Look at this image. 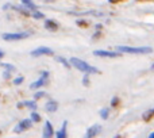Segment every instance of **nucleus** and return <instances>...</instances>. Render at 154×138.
<instances>
[{
  "instance_id": "nucleus-17",
  "label": "nucleus",
  "mask_w": 154,
  "mask_h": 138,
  "mask_svg": "<svg viewBox=\"0 0 154 138\" xmlns=\"http://www.w3.org/2000/svg\"><path fill=\"white\" fill-rule=\"evenodd\" d=\"M30 119H31V121H32V122L38 123V122H41V115H39V114H38V112L32 111V112H31V115H30Z\"/></svg>"
},
{
  "instance_id": "nucleus-26",
  "label": "nucleus",
  "mask_w": 154,
  "mask_h": 138,
  "mask_svg": "<svg viewBox=\"0 0 154 138\" xmlns=\"http://www.w3.org/2000/svg\"><path fill=\"white\" fill-rule=\"evenodd\" d=\"M3 77H4V79H10V77H11V72L4 71V72H3Z\"/></svg>"
},
{
  "instance_id": "nucleus-31",
  "label": "nucleus",
  "mask_w": 154,
  "mask_h": 138,
  "mask_svg": "<svg viewBox=\"0 0 154 138\" xmlns=\"http://www.w3.org/2000/svg\"><path fill=\"white\" fill-rule=\"evenodd\" d=\"M115 138H122V137H120V136H116V137H115Z\"/></svg>"
},
{
  "instance_id": "nucleus-20",
  "label": "nucleus",
  "mask_w": 154,
  "mask_h": 138,
  "mask_svg": "<svg viewBox=\"0 0 154 138\" xmlns=\"http://www.w3.org/2000/svg\"><path fill=\"white\" fill-rule=\"evenodd\" d=\"M108 115H109V108H103L100 111V117L103 118V119H107V118H108Z\"/></svg>"
},
{
  "instance_id": "nucleus-10",
  "label": "nucleus",
  "mask_w": 154,
  "mask_h": 138,
  "mask_svg": "<svg viewBox=\"0 0 154 138\" xmlns=\"http://www.w3.org/2000/svg\"><path fill=\"white\" fill-rule=\"evenodd\" d=\"M66 127H68V121H64V123H62L61 129H60V130L56 133V138H66V137H68Z\"/></svg>"
},
{
  "instance_id": "nucleus-14",
  "label": "nucleus",
  "mask_w": 154,
  "mask_h": 138,
  "mask_svg": "<svg viewBox=\"0 0 154 138\" xmlns=\"http://www.w3.org/2000/svg\"><path fill=\"white\" fill-rule=\"evenodd\" d=\"M45 27L48 30H50V31H53V30H57L58 24H57V22L51 20V19H46V20H45Z\"/></svg>"
},
{
  "instance_id": "nucleus-24",
  "label": "nucleus",
  "mask_w": 154,
  "mask_h": 138,
  "mask_svg": "<svg viewBox=\"0 0 154 138\" xmlns=\"http://www.w3.org/2000/svg\"><path fill=\"white\" fill-rule=\"evenodd\" d=\"M119 98H116V96H115V98H112V100H111V106L112 107H116L118 104H119Z\"/></svg>"
},
{
  "instance_id": "nucleus-29",
  "label": "nucleus",
  "mask_w": 154,
  "mask_h": 138,
  "mask_svg": "<svg viewBox=\"0 0 154 138\" xmlns=\"http://www.w3.org/2000/svg\"><path fill=\"white\" fill-rule=\"evenodd\" d=\"M3 56H4V52H3V50H0V58H2Z\"/></svg>"
},
{
  "instance_id": "nucleus-23",
  "label": "nucleus",
  "mask_w": 154,
  "mask_h": 138,
  "mask_svg": "<svg viewBox=\"0 0 154 138\" xmlns=\"http://www.w3.org/2000/svg\"><path fill=\"white\" fill-rule=\"evenodd\" d=\"M77 24H79L80 27H87L88 26V22L84 20V19H79V20H77Z\"/></svg>"
},
{
  "instance_id": "nucleus-2",
  "label": "nucleus",
  "mask_w": 154,
  "mask_h": 138,
  "mask_svg": "<svg viewBox=\"0 0 154 138\" xmlns=\"http://www.w3.org/2000/svg\"><path fill=\"white\" fill-rule=\"evenodd\" d=\"M118 53H128V54H150L153 49L150 46H142V48H134V46H116Z\"/></svg>"
},
{
  "instance_id": "nucleus-4",
  "label": "nucleus",
  "mask_w": 154,
  "mask_h": 138,
  "mask_svg": "<svg viewBox=\"0 0 154 138\" xmlns=\"http://www.w3.org/2000/svg\"><path fill=\"white\" fill-rule=\"evenodd\" d=\"M49 72L48 71H43L42 73H41V77L37 80V81H34V83H31L30 84V88L31 89H38V88H42L43 85L46 84V81H48V77H49Z\"/></svg>"
},
{
  "instance_id": "nucleus-28",
  "label": "nucleus",
  "mask_w": 154,
  "mask_h": 138,
  "mask_svg": "<svg viewBox=\"0 0 154 138\" xmlns=\"http://www.w3.org/2000/svg\"><path fill=\"white\" fill-rule=\"evenodd\" d=\"M97 37H100V33H99V31H97V33H96V34H95V35H93V38H97Z\"/></svg>"
},
{
  "instance_id": "nucleus-12",
  "label": "nucleus",
  "mask_w": 154,
  "mask_h": 138,
  "mask_svg": "<svg viewBox=\"0 0 154 138\" xmlns=\"http://www.w3.org/2000/svg\"><path fill=\"white\" fill-rule=\"evenodd\" d=\"M30 107L31 110H37V103H35V100H29V102H22V103H18L16 104V107L18 108H22V107Z\"/></svg>"
},
{
  "instance_id": "nucleus-21",
  "label": "nucleus",
  "mask_w": 154,
  "mask_h": 138,
  "mask_svg": "<svg viewBox=\"0 0 154 138\" xmlns=\"http://www.w3.org/2000/svg\"><path fill=\"white\" fill-rule=\"evenodd\" d=\"M43 96H46V92H45V91H38V92L34 95V100H38V99L43 98Z\"/></svg>"
},
{
  "instance_id": "nucleus-7",
  "label": "nucleus",
  "mask_w": 154,
  "mask_h": 138,
  "mask_svg": "<svg viewBox=\"0 0 154 138\" xmlns=\"http://www.w3.org/2000/svg\"><path fill=\"white\" fill-rule=\"evenodd\" d=\"M101 131V126L100 125H92L87 131H85L84 138H95L99 133Z\"/></svg>"
},
{
  "instance_id": "nucleus-8",
  "label": "nucleus",
  "mask_w": 154,
  "mask_h": 138,
  "mask_svg": "<svg viewBox=\"0 0 154 138\" xmlns=\"http://www.w3.org/2000/svg\"><path fill=\"white\" fill-rule=\"evenodd\" d=\"M53 134H54L53 125L50 123V121H46L45 127H43V131H42V138H53Z\"/></svg>"
},
{
  "instance_id": "nucleus-3",
  "label": "nucleus",
  "mask_w": 154,
  "mask_h": 138,
  "mask_svg": "<svg viewBox=\"0 0 154 138\" xmlns=\"http://www.w3.org/2000/svg\"><path fill=\"white\" fill-rule=\"evenodd\" d=\"M31 33L30 31H22V33H4L2 35L4 41H20L24 38H29Z\"/></svg>"
},
{
  "instance_id": "nucleus-27",
  "label": "nucleus",
  "mask_w": 154,
  "mask_h": 138,
  "mask_svg": "<svg viewBox=\"0 0 154 138\" xmlns=\"http://www.w3.org/2000/svg\"><path fill=\"white\" fill-rule=\"evenodd\" d=\"M10 7H12V5H11V4H4V5H3V8H4V10H7V8H10Z\"/></svg>"
},
{
  "instance_id": "nucleus-19",
  "label": "nucleus",
  "mask_w": 154,
  "mask_h": 138,
  "mask_svg": "<svg viewBox=\"0 0 154 138\" xmlns=\"http://www.w3.org/2000/svg\"><path fill=\"white\" fill-rule=\"evenodd\" d=\"M31 16H32V18H35V19H42L45 15H43L42 12H39V11L37 10V11H32V12H31Z\"/></svg>"
},
{
  "instance_id": "nucleus-22",
  "label": "nucleus",
  "mask_w": 154,
  "mask_h": 138,
  "mask_svg": "<svg viewBox=\"0 0 154 138\" xmlns=\"http://www.w3.org/2000/svg\"><path fill=\"white\" fill-rule=\"evenodd\" d=\"M24 81V77L23 76H19V77H16V79H14V84L15 85H19V84H22V83Z\"/></svg>"
},
{
  "instance_id": "nucleus-6",
  "label": "nucleus",
  "mask_w": 154,
  "mask_h": 138,
  "mask_svg": "<svg viewBox=\"0 0 154 138\" xmlns=\"http://www.w3.org/2000/svg\"><path fill=\"white\" fill-rule=\"evenodd\" d=\"M31 125H32L31 119H23L15 126L14 131H15V133H22V131H24V130H27V129L31 127Z\"/></svg>"
},
{
  "instance_id": "nucleus-32",
  "label": "nucleus",
  "mask_w": 154,
  "mask_h": 138,
  "mask_svg": "<svg viewBox=\"0 0 154 138\" xmlns=\"http://www.w3.org/2000/svg\"><path fill=\"white\" fill-rule=\"evenodd\" d=\"M152 69H154V64H153V65H152Z\"/></svg>"
},
{
  "instance_id": "nucleus-13",
  "label": "nucleus",
  "mask_w": 154,
  "mask_h": 138,
  "mask_svg": "<svg viewBox=\"0 0 154 138\" xmlns=\"http://www.w3.org/2000/svg\"><path fill=\"white\" fill-rule=\"evenodd\" d=\"M153 118H154V108L147 110V111H145L143 115H142V119H143L145 122H150Z\"/></svg>"
},
{
  "instance_id": "nucleus-1",
  "label": "nucleus",
  "mask_w": 154,
  "mask_h": 138,
  "mask_svg": "<svg viewBox=\"0 0 154 138\" xmlns=\"http://www.w3.org/2000/svg\"><path fill=\"white\" fill-rule=\"evenodd\" d=\"M70 65L72 67H75L76 69H79V71L84 72L85 74H91V73H99V69L92 67V65H89L88 62H85L84 60H80L77 58V57H72L70 58Z\"/></svg>"
},
{
  "instance_id": "nucleus-15",
  "label": "nucleus",
  "mask_w": 154,
  "mask_h": 138,
  "mask_svg": "<svg viewBox=\"0 0 154 138\" xmlns=\"http://www.w3.org/2000/svg\"><path fill=\"white\" fill-rule=\"evenodd\" d=\"M22 4H23V7L29 8V11H37V5L34 4L32 2H30V0H22Z\"/></svg>"
},
{
  "instance_id": "nucleus-18",
  "label": "nucleus",
  "mask_w": 154,
  "mask_h": 138,
  "mask_svg": "<svg viewBox=\"0 0 154 138\" xmlns=\"http://www.w3.org/2000/svg\"><path fill=\"white\" fill-rule=\"evenodd\" d=\"M0 67H3L7 72H14V71H15V67H14V65H11V64H5V62L0 64Z\"/></svg>"
},
{
  "instance_id": "nucleus-9",
  "label": "nucleus",
  "mask_w": 154,
  "mask_h": 138,
  "mask_svg": "<svg viewBox=\"0 0 154 138\" xmlns=\"http://www.w3.org/2000/svg\"><path fill=\"white\" fill-rule=\"evenodd\" d=\"M93 54L97 57H108V58H115V57L120 56V53H118V52H108V50H95Z\"/></svg>"
},
{
  "instance_id": "nucleus-25",
  "label": "nucleus",
  "mask_w": 154,
  "mask_h": 138,
  "mask_svg": "<svg viewBox=\"0 0 154 138\" xmlns=\"http://www.w3.org/2000/svg\"><path fill=\"white\" fill-rule=\"evenodd\" d=\"M88 77H89V74H85L84 79H82V84H84V85H88V84H89V79H88Z\"/></svg>"
},
{
  "instance_id": "nucleus-16",
  "label": "nucleus",
  "mask_w": 154,
  "mask_h": 138,
  "mask_svg": "<svg viewBox=\"0 0 154 138\" xmlns=\"http://www.w3.org/2000/svg\"><path fill=\"white\" fill-rule=\"evenodd\" d=\"M57 61H58V62H61V64L64 65L65 68H68V69H69L70 67H72V65H70V62L68 61V60H65L64 57H61V56H58V57H57Z\"/></svg>"
},
{
  "instance_id": "nucleus-11",
  "label": "nucleus",
  "mask_w": 154,
  "mask_h": 138,
  "mask_svg": "<svg viewBox=\"0 0 154 138\" xmlns=\"http://www.w3.org/2000/svg\"><path fill=\"white\" fill-rule=\"evenodd\" d=\"M57 108H58V103H57L56 100H49L48 103L45 104V110L49 112H54L57 111Z\"/></svg>"
},
{
  "instance_id": "nucleus-30",
  "label": "nucleus",
  "mask_w": 154,
  "mask_h": 138,
  "mask_svg": "<svg viewBox=\"0 0 154 138\" xmlns=\"http://www.w3.org/2000/svg\"><path fill=\"white\" fill-rule=\"evenodd\" d=\"M149 138H154V131H153V133H152V134H150V136H149Z\"/></svg>"
},
{
  "instance_id": "nucleus-5",
  "label": "nucleus",
  "mask_w": 154,
  "mask_h": 138,
  "mask_svg": "<svg viewBox=\"0 0 154 138\" xmlns=\"http://www.w3.org/2000/svg\"><path fill=\"white\" fill-rule=\"evenodd\" d=\"M54 52L53 49L48 48V46H39V48H37L35 50L31 52V56L32 57H39V56H53Z\"/></svg>"
}]
</instances>
